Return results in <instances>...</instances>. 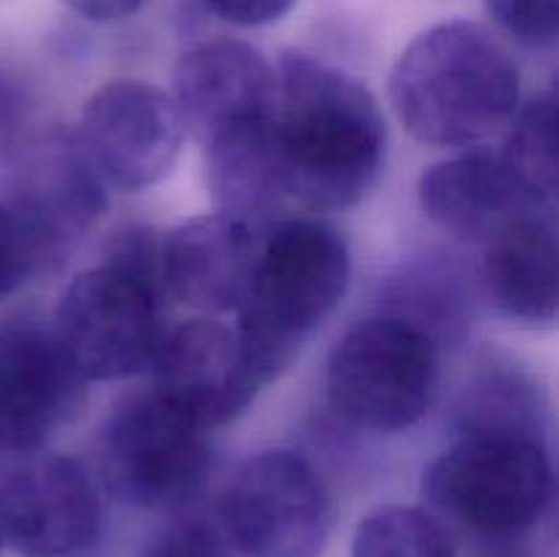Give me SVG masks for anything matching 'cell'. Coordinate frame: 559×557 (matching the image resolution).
I'll use <instances>...</instances> for the list:
<instances>
[{
	"label": "cell",
	"instance_id": "1",
	"mask_svg": "<svg viewBox=\"0 0 559 557\" xmlns=\"http://www.w3.org/2000/svg\"><path fill=\"white\" fill-rule=\"evenodd\" d=\"M273 151L287 202L358 205L385 167L388 129L369 87L331 63L284 52L276 66Z\"/></svg>",
	"mask_w": 559,
	"mask_h": 557
},
{
	"label": "cell",
	"instance_id": "2",
	"mask_svg": "<svg viewBox=\"0 0 559 557\" xmlns=\"http://www.w3.org/2000/svg\"><path fill=\"white\" fill-rule=\"evenodd\" d=\"M391 104L420 142L467 147L511 123L519 69L486 27L467 20L431 25L391 71Z\"/></svg>",
	"mask_w": 559,
	"mask_h": 557
},
{
	"label": "cell",
	"instance_id": "3",
	"mask_svg": "<svg viewBox=\"0 0 559 557\" xmlns=\"http://www.w3.org/2000/svg\"><path fill=\"white\" fill-rule=\"evenodd\" d=\"M347 240L317 218H287L260 238L249 289L235 311L262 386L282 375L349 287Z\"/></svg>",
	"mask_w": 559,
	"mask_h": 557
},
{
	"label": "cell",
	"instance_id": "4",
	"mask_svg": "<svg viewBox=\"0 0 559 557\" xmlns=\"http://www.w3.org/2000/svg\"><path fill=\"white\" fill-rule=\"evenodd\" d=\"M431 506L484 535H519L540 522L555 495V467L533 435L508 426L473 429L426 467Z\"/></svg>",
	"mask_w": 559,
	"mask_h": 557
},
{
	"label": "cell",
	"instance_id": "5",
	"mask_svg": "<svg viewBox=\"0 0 559 557\" xmlns=\"http://www.w3.org/2000/svg\"><path fill=\"white\" fill-rule=\"evenodd\" d=\"M437 369V342L429 333L396 315L369 317L331 349L328 399L360 429H407L429 410Z\"/></svg>",
	"mask_w": 559,
	"mask_h": 557
},
{
	"label": "cell",
	"instance_id": "6",
	"mask_svg": "<svg viewBox=\"0 0 559 557\" xmlns=\"http://www.w3.org/2000/svg\"><path fill=\"white\" fill-rule=\"evenodd\" d=\"M162 293V284L115 260L71 278L52 333L82 380H123L153 364L164 339Z\"/></svg>",
	"mask_w": 559,
	"mask_h": 557
},
{
	"label": "cell",
	"instance_id": "7",
	"mask_svg": "<svg viewBox=\"0 0 559 557\" xmlns=\"http://www.w3.org/2000/svg\"><path fill=\"white\" fill-rule=\"evenodd\" d=\"M222 528L246 557H320L333 530V497L304 457L267 451L235 473Z\"/></svg>",
	"mask_w": 559,
	"mask_h": 557
},
{
	"label": "cell",
	"instance_id": "8",
	"mask_svg": "<svg viewBox=\"0 0 559 557\" xmlns=\"http://www.w3.org/2000/svg\"><path fill=\"white\" fill-rule=\"evenodd\" d=\"M102 448L109 489L136 508H175L205 481V431L156 393L126 402L109 420Z\"/></svg>",
	"mask_w": 559,
	"mask_h": 557
},
{
	"label": "cell",
	"instance_id": "9",
	"mask_svg": "<svg viewBox=\"0 0 559 557\" xmlns=\"http://www.w3.org/2000/svg\"><path fill=\"white\" fill-rule=\"evenodd\" d=\"M74 134L98 178L120 191H142L167 178L186 140L173 96L140 80L98 87Z\"/></svg>",
	"mask_w": 559,
	"mask_h": 557
},
{
	"label": "cell",
	"instance_id": "10",
	"mask_svg": "<svg viewBox=\"0 0 559 557\" xmlns=\"http://www.w3.org/2000/svg\"><path fill=\"white\" fill-rule=\"evenodd\" d=\"M3 197L49 257L87 233L107 211L104 180L74 131L58 126L16 142Z\"/></svg>",
	"mask_w": 559,
	"mask_h": 557
},
{
	"label": "cell",
	"instance_id": "11",
	"mask_svg": "<svg viewBox=\"0 0 559 557\" xmlns=\"http://www.w3.org/2000/svg\"><path fill=\"white\" fill-rule=\"evenodd\" d=\"M151 366L153 393L202 431L238 418L262 388L235 328L213 320H189L164 333Z\"/></svg>",
	"mask_w": 559,
	"mask_h": 557
},
{
	"label": "cell",
	"instance_id": "12",
	"mask_svg": "<svg viewBox=\"0 0 559 557\" xmlns=\"http://www.w3.org/2000/svg\"><path fill=\"white\" fill-rule=\"evenodd\" d=\"M102 528V497L80 462L36 457L0 484V538L22 557H71Z\"/></svg>",
	"mask_w": 559,
	"mask_h": 557
},
{
	"label": "cell",
	"instance_id": "13",
	"mask_svg": "<svg viewBox=\"0 0 559 557\" xmlns=\"http://www.w3.org/2000/svg\"><path fill=\"white\" fill-rule=\"evenodd\" d=\"M85 396V380L52 331L0 328V453L38 451L69 424Z\"/></svg>",
	"mask_w": 559,
	"mask_h": 557
},
{
	"label": "cell",
	"instance_id": "14",
	"mask_svg": "<svg viewBox=\"0 0 559 557\" xmlns=\"http://www.w3.org/2000/svg\"><path fill=\"white\" fill-rule=\"evenodd\" d=\"M173 102L186 134L202 147L243 126L265 120L276 102V69L260 49L238 38H211L175 66Z\"/></svg>",
	"mask_w": 559,
	"mask_h": 557
},
{
	"label": "cell",
	"instance_id": "15",
	"mask_svg": "<svg viewBox=\"0 0 559 557\" xmlns=\"http://www.w3.org/2000/svg\"><path fill=\"white\" fill-rule=\"evenodd\" d=\"M418 200L437 227L462 244L484 246L546 205L491 147H469L426 167Z\"/></svg>",
	"mask_w": 559,
	"mask_h": 557
},
{
	"label": "cell",
	"instance_id": "16",
	"mask_svg": "<svg viewBox=\"0 0 559 557\" xmlns=\"http://www.w3.org/2000/svg\"><path fill=\"white\" fill-rule=\"evenodd\" d=\"M260 238V229L222 211L178 224L162 240L164 289L197 311H235L249 289Z\"/></svg>",
	"mask_w": 559,
	"mask_h": 557
},
{
	"label": "cell",
	"instance_id": "17",
	"mask_svg": "<svg viewBox=\"0 0 559 557\" xmlns=\"http://www.w3.org/2000/svg\"><path fill=\"white\" fill-rule=\"evenodd\" d=\"M557 229L540 213L522 218L486 244V287L511 320L551 325L559 306Z\"/></svg>",
	"mask_w": 559,
	"mask_h": 557
},
{
	"label": "cell",
	"instance_id": "18",
	"mask_svg": "<svg viewBox=\"0 0 559 557\" xmlns=\"http://www.w3.org/2000/svg\"><path fill=\"white\" fill-rule=\"evenodd\" d=\"M353 557H456V546L435 513L415 506H385L358 524Z\"/></svg>",
	"mask_w": 559,
	"mask_h": 557
},
{
	"label": "cell",
	"instance_id": "19",
	"mask_svg": "<svg viewBox=\"0 0 559 557\" xmlns=\"http://www.w3.org/2000/svg\"><path fill=\"white\" fill-rule=\"evenodd\" d=\"M502 156L519 178L549 202L557 191V96L555 91L516 109Z\"/></svg>",
	"mask_w": 559,
	"mask_h": 557
},
{
	"label": "cell",
	"instance_id": "20",
	"mask_svg": "<svg viewBox=\"0 0 559 557\" xmlns=\"http://www.w3.org/2000/svg\"><path fill=\"white\" fill-rule=\"evenodd\" d=\"M47 260L49 254L44 251L41 240L0 194V300L20 289L27 276Z\"/></svg>",
	"mask_w": 559,
	"mask_h": 557
},
{
	"label": "cell",
	"instance_id": "21",
	"mask_svg": "<svg viewBox=\"0 0 559 557\" xmlns=\"http://www.w3.org/2000/svg\"><path fill=\"white\" fill-rule=\"evenodd\" d=\"M140 557H246L222 524L180 522L158 533L151 544L142 549Z\"/></svg>",
	"mask_w": 559,
	"mask_h": 557
},
{
	"label": "cell",
	"instance_id": "22",
	"mask_svg": "<svg viewBox=\"0 0 559 557\" xmlns=\"http://www.w3.org/2000/svg\"><path fill=\"white\" fill-rule=\"evenodd\" d=\"M502 31L533 47H551L559 33V0H484Z\"/></svg>",
	"mask_w": 559,
	"mask_h": 557
},
{
	"label": "cell",
	"instance_id": "23",
	"mask_svg": "<svg viewBox=\"0 0 559 557\" xmlns=\"http://www.w3.org/2000/svg\"><path fill=\"white\" fill-rule=\"evenodd\" d=\"M298 0H205L207 9L238 27H260L282 20Z\"/></svg>",
	"mask_w": 559,
	"mask_h": 557
},
{
	"label": "cell",
	"instance_id": "24",
	"mask_svg": "<svg viewBox=\"0 0 559 557\" xmlns=\"http://www.w3.org/2000/svg\"><path fill=\"white\" fill-rule=\"evenodd\" d=\"M74 14L91 22H118L136 14L147 0H63Z\"/></svg>",
	"mask_w": 559,
	"mask_h": 557
},
{
	"label": "cell",
	"instance_id": "25",
	"mask_svg": "<svg viewBox=\"0 0 559 557\" xmlns=\"http://www.w3.org/2000/svg\"><path fill=\"white\" fill-rule=\"evenodd\" d=\"M22 107H25V98H22L20 85L0 71V137L14 129L16 120L22 118Z\"/></svg>",
	"mask_w": 559,
	"mask_h": 557
},
{
	"label": "cell",
	"instance_id": "26",
	"mask_svg": "<svg viewBox=\"0 0 559 557\" xmlns=\"http://www.w3.org/2000/svg\"><path fill=\"white\" fill-rule=\"evenodd\" d=\"M0 546H3V538H0Z\"/></svg>",
	"mask_w": 559,
	"mask_h": 557
}]
</instances>
